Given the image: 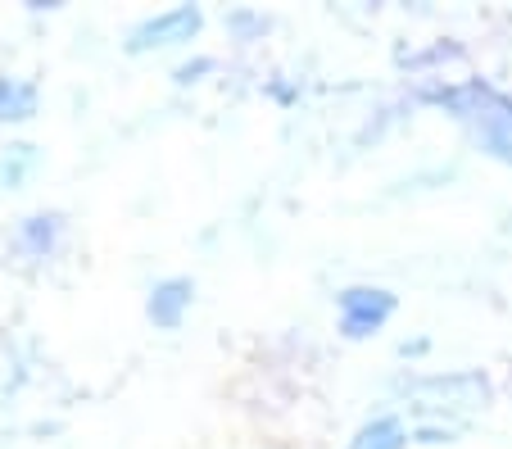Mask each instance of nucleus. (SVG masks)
<instances>
[{"label":"nucleus","mask_w":512,"mask_h":449,"mask_svg":"<svg viewBox=\"0 0 512 449\" xmlns=\"http://www.w3.org/2000/svg\"><path fill=\"white\" fill-rule=\"evenodd\" d=\"M191 295L195 286L186 282V277H168V282H159L155 291H150V300H145V318L155 327H164V332H173L177 323H182V313L191 309Z\"/></svg>","instance_id":"20e7f679"},{"label":"nucleus","mask_w":512,"mask_h":449,"mask_svg":"<svg viewBox=\"0 0 512 449\" xmlns=\"http://www.w3.org/2000/svg\"><path fill=\"white\" fill-rule=\"evenodd\" d=\"M458 55H463L458 46H435V50H426V55H413L408 64H413V69H426V64H440V59H458Z\"/></svg>","instance_id":"6e6552de"},{"label":"nucleus","mask_w":512,"mask_h":449,"mask_svg":"<svg viewBox=\"0 0 512 449\" xmlns=\"http://www.w3.org/2000/svg\"><path fill=\"white\" fill-rule=\"evenodd\" d=\"M37 114V87L19 78H0V123H23Z\"/></svg>","instance_id":"39448f33"},{"label":"nucleus","mask_w":512,"mask_h":449,"mask_svg":"<svg viewBox=\"0 0 512 449\" xmlns=\"http://www.w3.org/2000/svg\"><path fill=\"white\" fill-rule=\"evenodd\" d=\"M209 69H213V59H191V64H177V73H173V78L186 87V82H195V78H200V73H209Z\"/></svg>","instance_id":"1a4fd4ad"},{"label":"nucleus","mask_w":512,"mask_h":449,"mask_svg":"<svg viewBox=\"0 0 512 449\" xmlns=\"http://www.w3.org/2000/svg\"><path fill=\"white\" fill-rule=\"evenodd\" d=\"M395 313V295L381 291V286H349L340 291V336L349 341H363V336L381 332Z\"/></svg>","instance_id":"f257e3e1"},{"label":"nucleus","mask_w":512,"mask_h":449,"mask_svg":"<svg viewBox=\"0 0 512 449\" xmlns=\"http://www.w3.org/2000/svg\"><path fill=\"white\" fill-rule=\"evenodd\" d=\"M55 236H59L55 214H32V218H23V227H19L23 250H32V254H46L50 245H55Z\"/></svg>","instance_id":"0eeeda50"},{"label":"nucleus","mask_w":512,"mask_h":449,"mask_svg":"<svg viewBox=\"0 0 512 449\" xmlns=\"http://www.w3.org/2000/svg\"><path fill=\"white\" fill-rule=\"evenodd\" d=\"M454 436H458L454 427H417V440H422V445H449Z\"/></svg>","instance_id":"9d476101"},{"label":"nucleus","mask_w":512,"mask_h":449,"mask_svg":"<svg viewBox=\"0 0 512 449\" xmlns=\"http://www.w3.org/2000/svg\"><path fill=\"white\" fill-rule=\"evenodd\" d=\"M404 445H408V431L399 427V418H372L368 427H358L349 449H404Z\"/></svg>","instance_id":"423d86ee"},{"label":"nucleus","mask_w":512,"mask_h":449,"mask_svg":"<svg viewBox=\"0 0 512 449\" xmlns=\"http://www.w3.org/2000/svg\"><path fill=\"white\" fill-rule=\"evenodd\" d=\"M426 350H431L426 341H404V345H399V354H404V359H417V354H426Z\"/></svg>","instance_id":"9b49d317"},{"label":"nucleus","mask_w":512,"mask_h":449,"mask_svg":"<svg viewBox=\"0 0 512 449\" xmlns=\"http://www.w3.org/2000/svg\"><path fill=\"white\" fill-rule=\"evenodd\" d=\"M204 14L195 10V5H173V10L155 14V19H145L132 28V37H127V50L132 55H141V50L150 46H177V41H191L195 32H200Z\"/></svg>","instance_id":"f03ea898"},{"label":"nucleus","mask_w":512,"mask_h":449,"mask_svg":"<svg viewBox=\"0 0 512 449\" xmlns=\"http://www.w3.org/2000/svg\"><path fill=\"white\" fill-rule=\"evenodd\" d=\"M472 127H476V137H481V146L490 150L494 159L512 164V96H499V91H490V100L476 109Z\"/></svg>","instance_id":"7ed1b4c3"}]
</instances>
